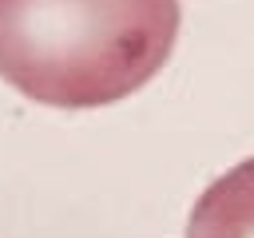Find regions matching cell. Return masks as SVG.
I'll return each instance as SVG.
<instances>
[{
    "instance_id": "cell-1",
    "label": "cell",
    "mask_w": 254,
    "mask_h": 238,
    "mask_svg": "<svg viewBox=\"0 0 254 238\" xmlns=\"http://www.w3.org/2000/svg\"><path fill=\"white\" fill-rule=\"evenodd\" d=\"M179 0H0V79L44 107H107L159 75Z\"/></svg>"
},
{
    "instance_id": "cell-2",
    "label": "cell",
    "mask_w": 254,
    "mask_h": 238,
    "mask_svg": "<svg viewBox=\"0 0 254 238\" xmlns=\"http://www.w3.org/2000/svg\"><path fill=\"white\" fill-rule=\"evenodd\" d=\"M187 238H254V159L230 167L198 194Z\"/></svg>"
}]
</instances>
